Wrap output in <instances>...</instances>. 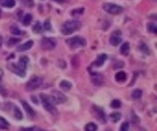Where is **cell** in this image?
<instances>
[{"label": "cell", "instance_id": "cell-1", "mask_svg": "<svg viewBox=\"0 0 157 131\" xmlns=\"http://www.w3.org/2000/svg\"><path fill=\"white\" fill-rule=\"evenodd\" d=\"M81 28V22L78 20H68L62 25L61 28V33L64 35H69L79 30Z\"/></svg>", "mask_w": 157, "mask_h": 131}, {"label": "cell", "instance_id": "cell-2", "mask_svg": "<svg viewBox=\"0 0 157 131\" xmlns=\"http://www.w3.org/2000/svg\"><path fill=\"white\" fill-rule=\"evenodd\" d=\"M29 61V58L26 56H21L20 57L19 61L17 65L16 64H11V70L15 74L20 77H25L26 73V68H27L28 63Z\"/></svg>", "mask_w": 157, "mask_h": 131}, {"label": "cell", "instance_id": "cell-3", "mask_svg": "<svg viewBox=\"0 0 157 131\" xmlns=\"http://www.w3.org/2000/svg\"><path fill=\"white\" fill-rule=\"evenodd\" d=\"M40 98H41L43 107L47 111H49V113H51L53 115H56L58 114V110H57L52 100H51L50 97L45 94H40Z\"/></svg>", "mask_w": 157, "mask_h": 131}, {"label": "cell", "instance_id": "cell-4", "mask_svg": "<svg viewBox=\"0 0 157 131\" xmlns=\"http://www.w3.org/2000/svg\"><path fill=\"white\" fill-rule=\"evenodd\" d=\"M67 45L71 49H76L80 47H83L87 45V41L85 38L81 36H74L66 40Z\"/></svg>", "mask_w": 157, "mask_h": 131}, {"label": "cell", "instance_id": "cell-5", "mask_svg": "<svg viewBox=\"0 0 157 131\" xmlns=\"http://www.w3.org/2000/svg\"><path fill=\"white\" fill-rule=\"evenodd\" d=\"M42 84V79L39 76L34 75L29 79V80L26 83L25 88L29 91H32L39 88Z\"/></svg>", "mask_w": 157, "mask_h": 131}, {"label": "cell", "instance_id": "cell-6", "mask_svg": "<svg viewBox=\"0 0 157 131\" xmlns=\"http://www.w3.org/2000/svg\"><path fill=\"white\" fill-rule=\"evenodd\" d=\"M102 7L105 12L112 14V15H118V14L122 13L123 11V8L122 6H118L114 3H111V2H106Z\"/></svg>", "mask_w": 157, "mask_h": 131}, {"label": "cell", "instance_id": "cell-7", "mask_svg": "<svg viewBox=\"0 0 157 131\" xmlns=\"http://www.w3.org/2000/svg\"><path fill=\"white\" fill-rule=\"evenodd\" d=\"M57 45V41L54 38L44 37L41 41V46L45 50H52Z\"/></svg>", "mask_w": 157, "mask_h": 131}, {"label": "cell", "instance_id": "cell-8", "mask_svg": "<svg viewBox=\"0 0 157 131\" xmlns=\"http://www.w3.org/2000/svg\"><path fill=\"white\" fill-rule=\"evenodd\" d=\"M50 98L54 104H63L67 100L66 96L64 94H62L61 92L58 91V90H53L51 92Z\"/></svg>", "mask_w": 157, "mask_h": 131}, {"label": "cell", "instance_id": "cell-9", "mask_svg": "<svg viewBox=\"0 0 157 131\" xmlns=\"http://www.w3.org/2000/svg\"><path fill=\"white\" fill-rule=\"evenodd\" d=\"M121 35L122 32L120 30H116L113 32L111 35V38H110V43L113 46H117L120 44V42L122 41V38H121Z\"/></svg>", "mask_w": 157, "mask_h": 131}, {"label": "cell", "instance_id": "cell-10", "mask_svg": "<svg viewBox=\"0 0 157 131\" xmlns=\"http://www.w3.org/2000/svg\"><path fill=\"white\" fill-rule=\"evenodd\" d=\"M93 110L94 114H95V117L100 122L103 123H105L107 122V116H106V114H105L102 108L97 107V106H93Z\"/></svg>", "mask_w": 157, "mask_h": 131}, {"label": "cell", "instance_id": "cell-11", "mask_svg": "<svg viewBox=\"0 0 157 131\" xmlns=\"http://www.w3.org/2000/svg\"><path fill=\"white\" fill-rule=\"evenodd\" d=\"M21 102L22 106H23L24 110H25V112H26V114H28V116H29L30 117H34L35 116V110L32 109V108L28 104L27 102L25 101V100H21Z\"/></svg>", "mask_w": 157, "mask_h": 131}, {"label": "cell", "instance_id": "cell-12", "mask_svg": "<svg viewBox=\"0 0 157 131\" xmlns=\"http://www.w3.org/2000/svg\"><path fill=\"white\" fill-rule=\"evenodd\" d=\"M32 45H33V41L30 40V41H26V42H25V43L22 44V45L18 46L17 51H19V52L27 51V50H29V49L32 47Z\"/></svg>", "mask_w": 157, "mask_h": 131}, {"label": "cell", "instance_id": "cell-13", "mask_svg": "<svg viewBox=\"0 0 157 131\" xmlns=\"http://www.w3.org/2000/svg\"><path fill=\"white\" fill-rule=\"evenodd\" d=\"M92 81L97 86H101L103 81V76L97 73H95V74H92Z\"/></svg>", "mask_w": 157, "mask_h": 131}, {"label": "cell", "instance_id": "cell-14", "mask_svg": "<svg viewBox=\"0 0 157 131\" xmlns=\"http://www.w3.org/2000/svg\"><path fill=\"white\" fill-rule=\"evenodd\" d=\"M107 59V55L106 54H101L97 56V60L94 62V65L97 67H101L104 64L105 61Z\"/></svg>", "mask_w": 157, "mask_h": 131}, {"label": "cell", "instance_id": "cell-15", "mask_svg": "<svg viewBox=\"0 0 157 131\" xmlns=\"http://www.w3.org/2000/svg\"><path fill=\"white\" fill-rule=\"evenodd\" d=\"M120 52L123 55H129V52H130V44L128 42H124L122 44V45L120 46Z\"/></svg>", "mask_w": 157, "mask_h": 131}, {"label": "cell", "instance_id": "cell-16", "mask_svg": "<svg viewBox=\"0 0 157 131\" xmlns=\"http://www.w3.org/2000/svg\"><path fill=\"white\" fill-rule=\"evenodd\" d=\"M0 4L6 8H12L16 5V1L15 0H0Z\"/></svg>", "mask_w": 157, "mask_h": 131}, {"label": "cell", "instance_id": "cell-17", "mask_svg": "<svg viewBox=\"0 0 157 131\" xmlns=\"http://www.w3.org/2000/svg\"><path fill=\"white\" fill-rule=\"evenodd\" d=\"M115 79L117 82H124L126 79V74L124 71H120L115 75Z\"/></svg>", "mask_w": 157, "mask_h": 131}, {"label": "cell", "instance_id": "cell-18", "mask_svg": "<svg viewBox=\"0 0 157 131\" xmlns=\"http://www.w3.org/2000/svg\"><path fill=\"white\" fill-rule=\"evenodd\" d=\"M60 87L61 89H63L64 90H69L71 88L72 84L71 83L68 81V80H62L61 82L60 83Z\"/></svg>", "mask_w": 157, "mask_h": 131}, {"label": "cell", "instance_id": "cell-19", "mask_svg": "<svg viewBox=\"0 0 157 131\" xmlns=\"http://www.w3.org/2000/svg\"><path fill=\"white\" fill-rule=\"evenodd\" d=\"M83 12H84V8L81 7V8L74 9V10H72L71 12V15L73 17H78V16H81Z\"/></svg>", "mask_w": 157, "mask_h": 131}, {"label": "cell", "instance_id": "cell-20", "mask_svg": "<svg viewBox=\"0 0 157 131\" xmlns=\"http://www.w3.org/2000/svg\"><path fill=\"white\" fill-rule=\"evenodd\" d=\"M31 20H32V16H31L30 13H28L26 15H25V16L23 17V19H22V24H23L25 26H28L29 25H30V23L31 22Z\"/></svg>", "mask_w": 157, "mask_h": 131}, {"label": "cell", "instance_id": "cell-21", "mask_svg": "<svg viewBox=\"0 0 157 131\" xmlns=\"http://www.w3.org/2000/svg\"><path fill=\"white\" fill-rule=\"evenodd\" d=\"M14 117L15 118L19 120H21L23 118V115H22V113L20 110V109L18 107H14Z\"/></svg>", "mask_w": 157, "mask_h": 131}, {"label": "cell", "instance_id": "cell-22", "mask_svg": "<svg viewBox=\"0 0 157 131\" xmlns=\"http://www.w3.org/2000/svg\"><path fill=\"white\" fill-rule=\"evenodd\" d=\"M110 117H111V120L113 123H117L121 118V114L118 113V112H114V113H112V114L110 115Z\"/></svg>", "mask_w": 157, "mask_h": 131}, {"label": "cell", "instance_id": "cell-23", "mask_svg": "<svg viewBox=\"0 0 157 131\" xmlns=\"http://www.w3.org/2000/svg\"><path fill=\"white\" fill-rule=\"evenodd\" d=\"M146 28H147V31L150 33L156 34L157 33V28L154 23H152V22H149L147 24L146 26Z\"/></svg>", "mask_w": 157, "mask_h": 131}, {"label": "cell", "instance_id": "cell-24", "mask_svg": "<svg viewBox=\"0 0 157 131\" xmlns=\"http://www.w3.org/2000/svg\"><path fill=\"white\" fill-rule=\"evenodd\" d=\"M32 31L36 34H40L42 32V27L41 26V23L39 22H36L33 26H32Z\"/></svg>", "mask_w": 157, "mask_h": 131}, {"label": "cell", "instance_id": "cell-25", "mask_svg": "<svg viewBox=\"0 0 157 131\" xmlns=\"http://www.w3.org/2000/svg\"><path fill=\"white\" fill-rule=\"evenodd\" d=\"M9 127V123L5 118L0 117V129L6 130Z\"/></svg>", "mask_w": 157, "mask_h": 131}, {"label": "cell", "instance_id": "cell-26", "mask_svg": "<svg viewBox=\"0 0 157 131\" xmlns=\"http://www.w3.org/2000/svg\"><path fill=\"white\" fill-rule=\"evenodd\" d=\"M143 95V91L140 89H136V90H134L133 91L132 94H131V96L132 98H133L134 100H137V99H140V98Z\"/></svg>", "mask_w": 157, "mask_h": 131}, {"label": "cell", "instance_id": "cell-27", "mask_svg": "<svg viewBox=\"0 0 157 131\" xmlns=\"http://www.w3.org/2000/svg\"><path fill=\"white\" fill-rule=\"evenodd\" d=\"M85 131H97V126L95 123H89L86 124L85 127H84Z\"/></svg>", "mask_w": 157, "mask_h": 131}, {"label": "cell", "instance_id": "cell-28", "mask_svg": "<svg viewBox=\"0 0 157 131\" xmlns=\"http://www.w3.org/2000/svg\"><path fill=\"white\" fill-rule=\"evenodd\" d=\"M20 41H21V39L19 38H10L8 42H7V45H8L9 47H12L17 43H19Z\"/></svg>", "mask_w": 157, "mask_h": 131}, {"label": "cell", "instance_id": "cell-29", "mask_svg": "<svg viewBox=\"0 0 157 131\" xmlns=\"http://www.w3.org/2000/svg\"><path fill=\"white\" fill-rule=\"evenodd\" d=\"M10 31H11V33L15 35H19L21 33V30L19 29V28L16 25H13V26L10 27Z\"/></svg>", "mask_w": 157, "mask_h": 131}, {"label": "cell", "instance_id": "cell-30", "mask_svg": "<svg viewBox=\"0 0 157 131\" xmlns=\"http://www.w3.org/2000/svg\"><path fill=\"white\" fill-rule=\"evenodd\" d=\"M111 107L114 109H118L121 107V102L119 100H112L111 104Z\"/></svg>", "mask_w": 157, "mask_h": 131}, {"label": "cell", "instance_id": "cell-31", "mask_svg": "<svg viewBox=\"0 0 157 131\" xmlns=\"http://www.w3.org/2000/svg\"><path fill=\"white\" fill-rule=\"evenodd\" d=\"M129 129H130V124L128 122H123L120 126L119 131H129Z\"/></svg>", "mask_w": 157, "mask_h": 131}, {"label": "cell", "instance_id": "cell-32", "mask_svg": "<svg viewBox=\"0 0 157 131\" xmlns=\"http://www.w3.org/2000/svg\"><path fill=\"white\" fill-rule=\"evenodd\" d=\"M20 2L27 7H32L34 5L33 0H19Z\"/></svg>", "mask_w": 157, "mask_h": 131}, {"label": "cell", "instance_id": "cell-33", "mask_svg": "<svg viewBox=\"0 0 157 131\" xmlns=\"http://www.w3.org/2000/svg\"><path fill=\"white\" fill-rule=\"evenodd\" d=\"M43 26H44V28H45V30H47V31H49V30L51 29V24L50 20L49 19L45 20Z\"/></svg>", "mask_w": 157, "mask_h": 131}, {"label": "cell", "instance_id": "cell-34", "mask_svg": "<svg viewBox=\"0 0 157 131\" xmlns=\"http://www.w3.org/2000/svg\"><path fill=\"white\" fill-rule=\"evenodd\" d=\"M22 131H43L42 130L39 128L37 127H29V128H22L21 129Z\"/></svg>", "mask_w": 157, "mask_h": 131}, {"label": "cell", "instance_id": "cell-35", "mask_svg": "<svg viewBox=\"0 0 157 131\" xmlns=\"http://www.w3.org/2000/svg\"><path fill=\"white\" fill-rule=\"evenodd\" d=\"M140 50H141L142 51L143 53H147V54H149V48H148L147 45H146V44L144 43H142L141 45H140Z\"/></svg>", "mask_w": 157, "mask_h": 131}, {"label": "cell", "instance_id": "cell-36", "mask_svg": "<svg viewBox=\"0 0 157 131\" xmlns=\"http://www.w3.org/2000/svg\"><path fill=\"white\" fill-rule=\"evenodd\" d=\"M6 94H7V93H6V90L0 85V94H2V96H6Z\"/></svg>", "mask_w": 157, "mask_h": 131}, {"label": "cell", "instance_id": "cell-37", "mask_svg": "<svg viewBox=\"0 0 157 131\" xmlns=\"http://www.w3.org/2000/svg\"><path fill=\"white\" fill-rule=\"evenodd\" d=\"M124 65V64H123V61H119L118 62V65H114V68H122L123 66Z\"/></svg>", "mask_w": 157, "mask_h": 131}, {"label": "cell", "instance_id": "cell-38", "mask_svg": "<svg viewBox=\"0 0 157 131\" xmlns=\"http://www.w3.org/2000/svg\"><path fill=\"white\" fill-rule=\"evenodd\" d=\"M2 76H3V70L2 69H0V82H1V80L2 78Z\"/></svg>", "mask_w": 157, "mask_h": 131}, {"label": "cell", "instance_id": "cell-39", "mask_svg": "<svg viewBox=\"0 0 157 131\" xmlns=\"http://www.w3.org/2000/svg\"><path fill=\"white\" fill-rule=\"evenodd\" d=\"M31 100H32V101H33L34 103H35V104H38V101H37V100H36V98H35V97L31 96Z\"/></svg>", "mask_w": 157, "mask_h": 131}, {"label": "cell", "instance_id": "cell-40", "mask_svg": "<svg viewBox=\"0 0 157 131\" xmlns=\"http://www.w3.org/2000/svg\"><path fill=\"white\" fill-rule=\"evenodd\" d=\"M54 2H57L58 3H63L65 0H54Z\"/></svg>", "mask_w": 157, "mask_h": 131}, {"label": "cell", "instance_id": "cell-41", "mask_svg": "<svg viewBox=\"0 0 157 131\" xmlns=\"http://www.w3.org/2000/svg\"><path fill=\"white\" fill-rule=\"evenodd\" d=\"M2 41H3L2 37L0 35V48H1V46H2Z\"/></svg>", "mask_w": 157, "mask_h": 131}, {"label": "cell", "instance_id": "cell-42", "mask_svg": "<svg viewBox=\"0 0 157 131\" xmlns=\"http://www.w3.org/2000/svg\"><path fill=\"white\" fill-rule=\"evenodd\" d=\"M0 15H1V10H0Z\"/></svg>", "mask_w": 157, "mask_h": 131}]
</instances>
